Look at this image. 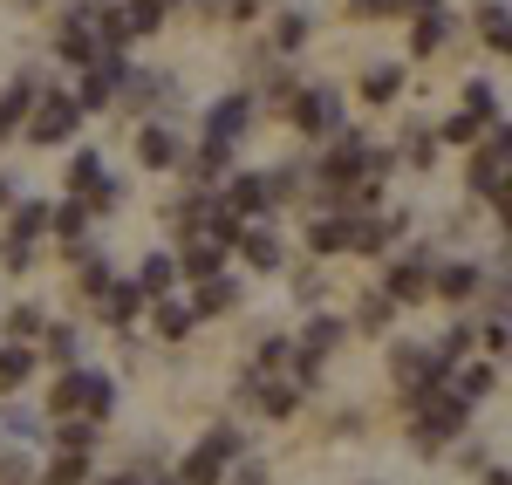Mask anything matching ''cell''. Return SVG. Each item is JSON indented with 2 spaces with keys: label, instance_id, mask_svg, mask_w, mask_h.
Here are the masks:
<instances>
[{
  "label": "cell",
  "instance_id": "cell-1",
  "mask_svg": "<svg viewBox=\"0 0 512 485\" xmlns=\"http://www.w3.org/2000/svg\"><path fill=\"white\" fill-rule=\"evenodd\" d=\"M328 144H335V151H328V164H321V185H328V192L362 185V178H369V151H376V144H369L362 130H335Z\"/></svg>",
  "mask_w": 512,
  "mask_h": 485
},
{
  "label": "cell",
  "instance_id": "cell-2",
  "mask_svg": "<svg viewBox=\"0 0 512 485\" xmlns=\"http://www.w3.org/2000/svg\"><path fill=\"white\" fill-rule=\"evenodd\" d=\"M465 397H451V390H437V397H424L417 404V451H437L444 438H458L465 431Z\"/></svg>",
  "mask_w": 512,
  "mask_h": 485
},
{
  "label": "cell",
  "instance_id": "cell-3",
  "mask_svg": "<svg viewBox=\"0 0 512 485\" xmlns=\"http://www.w3.org/2000/svg\"><path fill=\"white\" fill-rule=\"evenodd\" d=\"M76 123H82L76 96H55V89H48V96L28 103V137H35V144H69V137H76Z\"/></svg>",
  "mask_w": 512,
  "mask_h": 485
},
{
  "label": "cell",
  "instance_id": "cell-4",
  "mask_svg": "<svg viewBox=\"0 0 512 485\" xmlns=\"http://www.w3.org/2000/svg\"><path fill=\"white\" fill-rule=\"evenodd\" d=\"M472 192L506 212V123H492V137L478 144V158H472Z\"/></svg>",
  "mask_w": 512,
  "mask_h": 485
},
{
  "label": "cell",
  "instance_id": "cell-5",
  "mask_svg": "<svg viewBox=\"0 0 512 485\" xmlns=\"http://www.w3.org/2000/svg\"><path fill=\"white\" fill-rule=\"evenodd\" d=\"M294 123H301L308 137H335V130H342V89H328V82H321V89H301V96H294Z\"/></svg>",
  "mask_w": 512,
  "mask_h": 485
},
{
  "label": "cell",
  "instance_id": "cell-6",
  "mask_svg": "<svg viewBox=\"0 0 512 485\" xmlns=\"http://www.w3.org/2000/svg\"><path fill=\"white\" fill-rule=\"evenodd\" d=\"M69 192L76 199H89V205H117V178H110V164L96 158V151H76V164H69Z\"/></svg>",
  "mask_w": 512,
  "mask_h": 485
},
{
  "label": "cell",
  "instance_id": "cell-7",
  "mask_svg": "<svg viewBox=\"0 0 512 485\" xmlns=\"http://www.w3.org/2000/svg\"><path fill=\"white\" fill-rule=\"evenodd\" d=\"M246 117H253V96H219V103L205 110V137L239 144V137H246Z\"/></svg>",
  "mask_w": 512,
  "mask_h": 485
},
{
  "label": "cell",
  "instance_id": "cell-8",
  "mask_svg": "<svg viewBox=\"0 0 512 485\" xmlns=\"http://www.w3.org/2000/svg\"><path fill=\"white\" fill-rule=\"evenodd\" d=\"M96 308H103V322H117V328H130L137 322V308H144V294H137V281H103L96 294H89Z\"/></svg>",
  "mask_w": 512,
  "mask_h": 485
},
{
  "label": "cell",
  "instance_id": "cell-9",
  "mask_svg": "<svg viewBox=\"0 0 512 485\" xmlns=\"http://www.w3.org/2000/svg\"><path fill=\"white\" fill-rule=\"evenodd\" d=\"M219 267H226V246L192 226V246L178 253V274H185V281H205V274H219Z\"/></svg>",
  "mask_w": 512,
  "mask_h": 485
},
{
  "label": "cell",
  "instance_id": "cell-10",
  "mask_svg": "<svg viewBox=\"0 0 512 485\" xmlns=\"http://www.w3.org/2000/svg\"><path fill=\"white\" fill-rule=\"evenodd\" d=\"M383 294H390L396 308L424 301V294H431V260H403V267H390V281H383Z\"/></svg>",
  "mask_w": 512,
  "mask_h": 485
},
{
  "label": "cell",
  "instance_id": "cell-11",
  "mask_svg": "<svg viewBox=\"0 0 512 485\" xmlns=\"http://www.w3.org/2000/svg\"><path fill=\"white\" fill-rule=\"evenodd\" d=\"M226 212H239V219H253V212H267L274 205V192H267V178H253V171H239L233 185H226Z\"/></svg>",
  "mask_w": 512,
  "mask_h": 485
},
{
  "label": "cell",
  "instance_id": "cell-12",
  "mask_svg": "<svg viewBox=\"0 0 512 485\" xmlns=\"http://www.w3.org/2000/svg\"><path fill=\"white\" fill-rule=\"evenodd\" d=\"M410 219H349V253H390V240Z\"/></svg>",
  "mask_w": 512,
  "mask_h": 485
},
{
  "label": "cell",
  "instance_id": "cell-13",
  "mask_svg": "<svg viewBox=\"0 0 512 485\" xmlns=\"http://www.w3.org/2000/svg\"><path fill=\"white\" fill-rule=\"evenodd\" d=\"M192 301H171V294H158V301H151V328H158L164 342H185V335H192Z\"/></svg>",
  "mask_w": 512,
  "mask_h": 485
},
{
  "label": "cell",
  "instance_id": "cell-14",
  "mask_svg": "<svg viewBox=\"0 0 512 485\" xmlns=\"http://www.w3.org/2000/svg\"><path fill=\"white\" fill-rule=\"evenodd\" d=\"M137 158L151 164V171H171V164H178V137H171L164 123H144V130H137Z\"/></svg>",
  "mask_w": 512,
  "mask_h": 485
},
{
  "label": "cell",
  "instance_id": "cell-15",
  "mask_svg": "<svg viewBox=\"0 0 512 485\" xmlns=\"http://www.w3.org/2000/svg\"><path fill=\"white\" fill-rule=\"evenodd\" d=\"M233 301H239V287L226 281V267H219V274H205V281H198V294H192V315H226Z\"/></svg>",
  "mask_w": 512,
  "mask_h": 485
},
{
  "label": "cell",
  "instance_id": "cell-16",
  "mask_svg": "<svg viewBox=\"0 0 512 485\" xmlns=\"http://www.w3.org/2000/svg\"><path fill=\"white\" fill-rule=\"evenodd\" d=\"M171 287H178V260H171V253H151V260L137 267V294L158 301V294H171Z\"/></svg>",
  "mask_w": 512,
  "mask_h": 485
},
{
  "label": "cell",
  "instance_id": "cell-17",
  "mask_svg": "<svg viewBox=\"0 0 512 485\" xmlns=\"http://www.w3.org/2000/svg\"><path fill=\"white\" fill-rule=\"evenodd\" d=\"M110 410H117V383H110L103 369H82V417H96V424H103Z\"/></svg>",
  "mask_w": 512,
  "mask_h": 485
},
{
  "label": "cell",
  "instance_id": "cell-18",
  "mask_svg": "<svg viewBox=\"0 0 512 485\" xmlns=\"http://www.w3.org/2000/svg\"><path fill=\"white\" fill-rule=\"evenodd\" d=\"M55 451H82V458H89V451H96V417H76V410L55 417Z\"/></svg>",
  "mask_w": 512,
  "mask_h": 485
},
{
  "label": "cell",
  "instance_id": "cell-19",
  "mask_svg": "<svg viewBox=\"0 0 512 485\" xmlns=\"http://www.w3.org/2000/svg\"><path fill=\"white\" fill-rule=\"evenodd\" d=\"M444 35H451V21H444V7H417V28H410V48L417 55H431V48H444Z\"/></svg>",
  "mask_w": 512,
  "mask_h": 485
},
{
  "label": "cell",
  "instance_id": "cell-20",
  "mask_svg": "<svg viewBox=\"0 0 512 485\" xmlns=\"http://www.w3.org/2000/svg\"><path fill=\"white\" fill-rule=\"evenodd\" d=\"M478 274L472 260H458V267H444V274H431V294H444V301H465V294H478Z\"/></svg>",
  "mask_w": 512,
  "mask_h": 485
},
{
  "label": "cell",
  "instance_id": "cell-21",
  "mask_svg": "<svg viewBox=\"0 0 512 485\" xmlns=\"http://www.w3.org/2000/svg\"><path fill=\"white\" fill-rule=\"evenodd\" d=\"M89 212H96L89 199H62L55 212H48V233H62V240H82V233H89Z\"/></svg>",
  "mask_w": 512,
  "mask_h": 485
},
{
  "label": "cell",
  "instance_id": "cell-22",
  "mask_svg": "<svg viewBox=\"0 0 512 485\" xmlns=\"http://www.w3.org/2000/svg\"><path fill=\"white\" fill-rule=\"evenodd\" d=\"M499 390V363H472V369H458V390L451 397H465V404H485Z\"/></svg>",
  "mask_w": 512,
  "mask_h": 485
},
{
  "label": "cell",
  "instance_id": "cell-23",
  "mask_svg": "<svg viewBox=\"0 0 512 485\" xmlns=\"http://www.w3.org/2000/svg\"><path fill=\"white\" fill-rule=\"evenodd\" d=\"M308 246L315 253H349V219L342 212H321L315 226H308Z\"/></svg>",
  "mask_w": 512,
  "mask_h": 485
},
{
  "label": "cell",
  "instance_id": "cell-24",
  "mask_svg": "<svg viewBox=\"0 0 512 485\" xmlns=\"http://www.w3.org/2000/svg\"><path fill=\"white\" fill-rule=\"evenodd\" d=\"M239 253H246V267H260V274H274V267H280V240H274V233H260V226H253V233H239Z\"/></svg>",
  "mask_w": 512,
  "mask_h": 485
},
{
  "label": "cell",
  "instance_id": "cell-25",
  "mask_svg": "<svg viewBox=\"0 0 512 485\" xmlns=\"http://www.w3.org/2000/svg\"><path fill=\"white\" fill-rule=\"evenodd\" d=\"M390 322H396V301H390V294H383V287H376V294H362V308H355V328H362V335H383Z\"/></svg>",
  "mask_w": 512,
  "mask_h": 485
},
{
  "label": "cell",
  "instance_id": "cell-26",
  "mask_svg": "<svg viewBox=\"0 0 512 485\" xmlns=\"http://www.w3.org/2000/svg\"><path fill=\"white\" fill-rule=\"evenodd\" d=\"M246 390H253V404L267 410V417H294V404H301L294 383H246Z\"/></svg>",
  "mask_w": 512,
  "mask_h": 485
},
{
  "label": "cell",
  "instance_id": "cell-27",
  "mask_svg": "<svg viewBox=\"0 0 512 485\" xmlns=\"http://www.w3.org/2000/svg\"><path fill=\"white\" fill-rule=\"evenodd\" d=\"M342 335H349V328L335 322V315H315V322L301 328V356H328V349H335Z\"/></svg>",
  "mask_w": 512,
  "mask_h": 485
},
{
  "label": "cell",
  "instance_id": "cell-28",
  "mask_svg": "<svg viewBox=\"0 0 512 485\" xmlns=\"http://www.w3.org/2000/svg\"><path fill=\"white\" fill-rule=\"evenodd\" d=\"M178 485H226V458H212V451L198 445L192 458H185V472H178Z\"/></svg>",
  "mask_w": 512,
  "mask_h": 485
},
{
  "label": "cell",
  "instance_id": "cell-29",
  "mask_svg": "<svg viewBox=\"0 0 512 485\" xmlns=\"http://www.w3.org/2000/svg\"><path fill=\"white\" fill-rule=\"evenodd\" d=\"M158 21H164V0H130V7H123V14H117L123 41H130V35H151Z\"/></svg>",
  "mask_w": 512,
  "mask_h": 485
},
{
  "label": "cell",
  "instance_id": "cell-30",
  "mask_svg": "<svg viewBox=\"0 0 512 485\" xmlns=\"http://www.w3.org/2000/svg\"><path fill=\"white\" fill-rule=\"evenodd\" d=\"M396 89H403V69H396V62H376V69H362V96H369V103H390Z\"/></svg>",
  "mask_w": 512,
  "mask_h": 485
},
{
  "label": "cell",
  "instance_id": "cell-31",
  "mask_svg": "<svg viewBox=\"0 0 512 485\" xmlns=\"http://www.w3.org/2000/svg\"><path fill=\"white\" fill-rule=\"evenodd\" d=\"M69 410H82V369L48 383V417H69Z\"/></svg>",
  "mask_w": 512,
  "mask_h": 485
},
{
  "label": "cell",
  "instance_id": "cell-32",
  "mask_svg": "<svg viewBox=\"0 0 512 485\" xmlns=\"http://www.w3.org/2000/svg\"><path fill=\"white\" fill-rule=\"evenodd\" d=\"M82 479H89V458L82 451H55L48 472H41V485H82Z\"/></svg>",
  "mask_w": 512,
  "mask_h": 485
},
{
  "label": "cell",
  "instance_id": "cell-33",
  "mask_svg": "<svg viewBox=\"0 0 512 485\" xmlns=\"http://www.w3.org/2000/svg\"><path fill=\"white\" fill-rule=\"evenodd\" d=\"M28 376H35V356H28V349H21V342H14V349H7V342H0V390H21V383H28Z\"/></svg>",
  "mask_w": 512,
  "mask_h": 485
},
{
  "label": "cell",
  "instance_id": "cell-34",
  "mask_svg": "<svg viewBox=\"0 0 512 485\" xmlns=\"http://www.w3.org/2000/svg\"><path fill=\"white\" fill-rule=\"evenodd\" d=\"M226 164H233V144H219V137H205V151H198V178H205V185H219V178H233Z\"/></svg>",
  "mask_w": 512,
  "mask_h": 485
},
{
  "label": "cell",
  "instance_id": "cell-35",
  "mask_svg": "<svg viewBox=\"0 0 512 485\" xmlns=\"http://www.w3.org/2000/svg\"><path fill=\"white\" fill-rule=\"evenodd\" d=\"M478 35L492 41V55H506V0H485L478 7Z\"/></svg>",
  "mask_w": 512,
  "mask_h": 485
},
{
  "label": "cell",
  "instance_id": "cell-36",
  "mask_svg": "<svg viewBox=\"0 0 512 485\" xmlns=\"http://www.w3.org/2000/svg\"><path fill=\"white\" fill-rule=\"evenodd\" d=\"M28 103H35V82H14V89H7V96H0V137H7V130H14V123L28 117Z\"/></svg>",
  "mask_w": 512,
  "mask_h": 485
},
{
  "label": "cell",
  "instance_id": "cell-37",
  "mask_svg": "<svg viewBox=\"0 0 512 485\" xmlns=\"http://www.w3.org/2000/svg\"><path fill=\"white\" fill-rule=\"evenodd\" d=\"M41 328H48V315H41L35 301H21V308H14V315H7V335H14V342H35Z\"/></svg>",
  "mask_w": 512,
  "mask_h": 485
},
{
  "label": "cell",
  "instance_id": "cell-38",
  "mask_svg": "<svg viewBox=\"0 0 512 485\" xmlns=\"http://www.w3.org/2000/svg\"><path fill=\"white\" fill-rule=\"evenodd\" d=\"M110 96H117V82L103 76V69H89V82H82V96H76V110H82V117H89V110H103Z\"/></svg>",
  "mask_w": 512,
  "mask_h": 485
},
{
  "label": "cell",
  "instance_id": "cell-39",
  "mask_svg": "<svg viewBox=\"0 0 512 485\" xmlns=\"http://www.w3.org/2000/svg\"><path fill=\"white\" fill-rule=\"evenodd\" d=\"M7 233H14V240H41V233H48V205H21V212H14V226H7Z\"/></svg>",
  "mask_w": 512,
  "mask_h": 485
},
{
  "label": "cell",
  "instance_id": "cell-40",
  "mask_svg": "<svg viewBox=\"0 0 512 485\" xmlns=\"http://www.w3.org/2000/svg\"><path fill=\"white\" fill-rule=\"evenodd\" d=\"M301 41H308V14H280V21H274V48H280V55H294Z\"/></svg>",
  "mask_w": 512,
  "mask_h": 485
},
{
  "label": "cell",
  "instance_id": "cell-41",
  "mask_svg": "<svg viewBox=\"0 0 512 485\" xmlns=\"http://www.w3.org/2000/svg\"><path fill=\"white\" fill-rule=\"evenodd\" d=\"M465 110H478L485 123H499V89H492L485 76H472V89H465Z\"/></svg>",
  "mask_w": 512,
  "mask_h": 485
},
{
  "label": "cell",
  "instance_id": "cell-42",
  "mask_svg": "<svg viewBox=\"0 0 512 485\" xmlns=\"http://www.w3.org/2000/svg\"><path fill=\"white\" fill-rule=\"evenodd\" d=\"M478 137H485V117H478V110H465V117L444 123V137H437V144H478Z\"/></svg>",
  "mask_w": 512,
  "mask_h": 485
},
{
  "label": "cell",
  "instance_id": "cell-43",
  "mask_svg": "<svg viewBox=\"0 0 512 485\" xmlns=\"http://www.w3.org/2000/svg\"><path fill=\"white\" fill-rule=\"evenodd\" d=\"M403 158L410 164H437V137L431 130H410V137H403Z\"/></svg>",
  "mask_w": 512,
  "mask_h": 485
},
{
  "label": "cell",
  "instance_id": "cell-44",
  "mask_svg": "<svg viewBox=\"0 0 512 485\" xmlns=\"http://www.w3.org/2000/svg\"><path fill=\"white\" fill-rule=\"evenodd\" d=\"M205 451H212V458H239L246 445H239V431H233V424H219V431H205Z\"/></svg>",
  "mask_w": 512,
  "mask_h": 485
},
{
  "label": "cell",
  "instance_id": "cell-45",
  "mask_svg": "<svg viewBox=\"0 0 512 485\" xmlns=\"http://www.w3.org/2000/svg\"><path fill=\"white\" fill-rule=\"evenodd\" d=\"M355 14H376V21H390V14H410L417 0H349Z\"/></svg>",
  "mask_w": 512,
  "mask_h": 485
},
{
  "label": "cell",
  "instance_id": "cell-46",
  "mask_svg": "<svg viewBox=\"0 0 512 485\" xmlns=\"http://www.w3.org/2000/svg\"><path fill=\"white\" fill-rule=\"evenodd\" d=\"M28 260H35V253H28V240H14V233L0 240V267H28Z\"/></svg>",
  "mask_w": 512,
  "mask_h": 485
},
{
  "label": "cell",
  "instance_id": "cell-47",
  "mask_svg": "<svg viewBox=\"0 0 512 485\" xmlns=\"http://www.w3.org/2000/svg\"><path fill=\"white\" fill-rule=\"evenodd\" d=\"M48 349H55L62 363H76V328H48Z\"/></svg>",
  "mask_w": 512,
  "mask_h": 485
},
{
  "label": "cell",
  "instance_id": "cell-48",
  "mask_svg": "<svg viewBox=\"0 0 512 485\" xmlns=\"http://www.w3.org/2000/svg\"><path fill=\"white\" fill-rule=\"evenodd\" d=\"M287 356H294V349H287L280 335H267V342H260V369H280V363H287Z\"/></svg>",
  "mask_w": 512,
  "mask_h": 485
},
{
  "label": "cell",
  "instance_id": "cell-49",
  "mask_svg": "<svg viewBox=\"0 0 512 485\" xmlns=\"http://www.w3.org/2000/svg\"><path fill=\"white\" fill-rule=\"evenodd\" d=\"M0 485H28V465L21 458H0Z\"/></svg>",
  "mask_w": 512,
  "mask_h": 485
},
{
  "label": "cell",
  "instance_id": "cell-50",
  "mask_svg": "<svg viewBox=\"0 0 512 485\" xmlns=\"http://www.w3.org/2000/svg\"><path fill=\"white\" fill-rule=\"evenodd\" d=\"M137 485H178V472H144Z\"/></svg>",
  "mask_w": 512,
  "mask_h": 485
},
{
  "label": "cell",
  "instance_id": "cell-51",
  "mask_svg": "<svg viewBox=\"0 0 512 485\" xmlns=\"http://www.w3.org/2000/svg\"><path fill=\"white\" fill-rule=\"evenodd\" d=\"M260 7H267V0H233L226 14H260Z\"/></svg>",
  "mask_w": 512,
  "mask_h": 485
},
{
  "label": "cell",
  "instance_id": "cell-52",
  "mask_svg": "<svg viewBox=\"0 0 512 485\" xmlns=\"http://www.w3.org/2000/svg\"><path fill=\"white\" fill-rule=\"evenodd\" d=\"M239 485H267V472H260V465H246V472H239Z\"/></svg>",
  "mask_w": 512,
  "mask_h": 485
},
{
  "label": "cell",
  "instance_id": "cell-53",
  "mask_svg": "<svg viewBox=\"0 0 512 485\" xmlns=\"http://www.w3.org/2000/svg\"><path fill=\"white\" fill-rule=\"evenodd\" d=\"M485 485H512V479H506V465H492V472H485Z\"/></svg>",
  "mask_w": 512,
  "mask_h": 485
},
{
  "label": "cell",
  "instance_id": "cell-54",
  "mask_svg": "<svg viewBox=\"0 0 512 485\" xmlns=\"http://www.w3.org/2000/svg\"><path fill=\"white\" fill-rule=\"evenodd\" d=\"M7 199H14V185H7V178H0V205H7Z\"/></svg>",
  "mask_w": 512,
  "mask_h": 485
},
{
  "label": "cell",
  "instance_id": "cell-55",
  "mask_svg": "<svg viewBox=\"0 0 512 485\" xmlns=\"http://www.w3.org/2000/svg\"><path fill=\"white\" fill-rule=\"evenodd\" d=\"M96 485H137V479H96Z\"/></svg>",
  "mask_w": 512,
  "mask_h": 485
},
{
  "label": "cell",
  "instance_id": "cell-56",
  "mask_svg": "<svg viewBox=\"0 0 512 485\" xmlns=\"http://www.w3.org/2000/svg\"><path fill=\"white\" fill-rule=\"evenodd\" d=\"M103 7H110V0H103Z\"/></svg>",
  "mask_w": 512,
  "mask_h": 485
},
{
  "label": "cell",
  "instance_id": "cell-57",
  "mask_svg": "<svg viewBox=\"0 0 512 485\" xmlns=\"http://www.w3.org/2000/svg\"><path fill=\"white\" fill-rule=\"evenodd\" d=\"M164 7H171V0H164Z\"/></svg>",
  "mask_w": 512,
  "mask_h": 485
}]
</instances>
